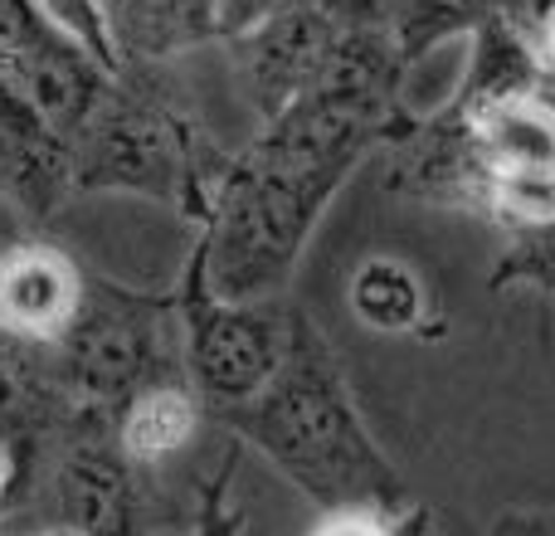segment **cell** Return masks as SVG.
<instances>
[{
  "instance_id": "5b68a950",
  "label": "cell",
  "mask_w": 555,
  "mask_h": 536,
  "mask_svg": "<svg viewBox=\"0 0 555 536\" xmlns=\"http://www.w3.org/2000/svg\"><path fill=\"white\" fill-rule=\"evenodd\" d=\"M49 502L54 532L74 536H152V473H142L117 444L107 410L78 405L39 459L15 478Z\"/></svg>"
},
{
  "instance_id": "7a4b0ae2",
  "label": "cell",
  "mask_w": 555,
  "mask_h": 536,
  "mask_svg": "<svg viewBox=\"0 0 555 536\" xmlns=\"http://www.w3.org/2000/svg\"><path fill=\"white\" fill-rule=\"evenodd\" d=\"M210 414L240 449L263 454L322 518L351 508L385 512L410 502L390 454L356 410L341 356L302 307H293L283 361L269 385Z\"/></svg>"
},
{
  "instance_id": "52a82bcc",
  "label": "cell",
  "mask_w": 555,
  "mask_h": 536,
  "mask_svg": "<svg viewBox=\"0 0 555 536\" xmlns=\"http://www.w3.org/2000/svg\"><path fill=\"white\" fill-rule=\"evenodd\" d=\"M341 29L346 25H336L332 15H322L307 0H287L273 15H263L259 25H249L244 35L230 39L234 68L244 78V98L259 113V123L278 117L287 103L312 93L332 74Z\"/></svg>"
},
{
  "instance_id": "8992f818",
  "label": "cell",
  "mask_w": 555,
  "mask_h": 536,
  "mask_svg": "<svg viewBox=\"0 0 555 536\" xmlns=\"http://www.w3.org/2000/svg\"><path fill=\"white\" fill-rule=\"evenodd\" d=\"M176 317H181L185 385L201 395L205 410H224L269 385V375L283 361L293 307L278 297L230 303V297L210 293L201 254L191 250L181 283H176Z\"/></svg>"
},
{
  "instance_id": "2e32d148",
  "label": "cell",
  "mask_w": 555,
  "mask_h": 536,
  "mask_svg": "<svg viewBox=\"0 0 555 536\" xmlns=\"http://www.w3.org/2000/svg\"><path fill=\"white\" fill-rule=\"evenodd\" d=\"M312 536H434V512L424 502H404V508H351V512H326Z\"/></svg>"
},
{
  "instance_id": "ac0fdd59",
  "label": "cell",
  "mask_w": 555,
  "mask_h": 536,
  "mask_svg": "<svg viewBox=\"0 0 555 536\" xmlns=\"http://www.w3.org/2000/svg\"><path fill=\"white\" fill-rule=\"evenodd\" d=\"M488 536H555V508H512L492 522Z\"/></svg>"
},
{
  "instance_id": "44dd1931",
  "label": "cell",
  "mask_w": 555,
  "mask_h": 536,
  "mask_svg": "<svg viewBox=\"0 0 555 536\" xmlns=\"http://www.w3.org/2000/svg\"><path fill=\"white\" fill-rule=\"evenodd\" d=\"M10 478H15V473H10V459H5V449H0V502H10Z\"/></svg>"
},
{
  "instance_id": "9c48e42d",
  "label": "cell",
  "mask_w": 555,
  "mask_h": 536,
  "mask_svg": "<svg viewBox=\"0 0 555 536\" xmlns=\"http://www.w3.org/2000/svg\"><path fill=\"white\" fill-rule=\"evenodd\" d=\"M0 195L25 220H49L74 195L68 142L5 78H0Z\"/></svg>"
},
{
  "instance_id": "6da1fadb",
  "label": "cell",
  "mask_w": 555,
  "mask_h": 536,
  "mask_svg": "<svg viewBox=\"0 0 555 536\" xmlns=\"http://www.w3.org/2000/svg\"><path fill=\"white\" fill-rule=\"evenodd\" d=\"M404 78L410 68L385 25H346L332 74L259 123V137L244 152L224 156L205 220L195 225L210 293L230 303L283 293L346 176L414 113L404 107Z\"/></svg>"
},
{
  "instance_id": "ba28073f",
  "label": "cell",
  "mask_w": 555,
  "mask_h": 536,
  "mask_svg": "<svg viewBox=\"0 0 555 536\" xmlns=\"http://www.w3.org/2000/svg\"><path fill=\"white\" fill-rule=\"evenodd\" d=\"M83 273L59 244L49 240H10L0 244V332L35 346H54L74 322Z\"/></svg>"
},
{
  "instance_id": "8fae6325",
  "label": "cell",
  "mask_w": 555,
  "mask_h": 536,
  "mask_svg": "<svg viewBox=\"0 0 555 536\" xmlns=\"http://www.w3.org/2000/svg\"><path fill=\"white\" fill-rule=\"evenodd\" d=\"M117 444L142 473H162L171 459H181L195 444L205 424V405L191 385H152V391L132 395L122 410L113 414Z\"/></svg>"
},
{
  "instance_id": "d6986e66",
  "label": "cell",
  "mask_w": 555,
  "mask_h": 536,
  "mask_svg": "<svg viewBox=\"0 0 555 536\" xmlns=\"http://www.w3.org/2000/svg\"><path fill=\"white\" fill-rule=\"evenodd\" d=\"M537 59H541L546 74H555V10L541 20V29H537Z\"/></svg>"
},
{
  "instance_id": "e0dca14e",
  "label": "cell",
  "mask_w": 555,
  "mask_h": 536,
  "mask_svg": "<svg viewBox=\"0 0 555 536\" xmlns=\"http://www.w3.org/2000/svg\"><path fill=\"white\" fill-rule=\"evenodd\" d=\"M278 5H287V0H215V10H220V35L224 39L244 35V29L259 25L263 15H273Z\"/></svg>"
},
{
  "instance_id": "3957f363",
  "label": "cell",
  "mask_w": 555,
  "mask_h": 536,
  "mask_svg": "<svg viewBox=\"0 0 555 536\" xmlns=\"http://www.w3.org/2000/svg\"><path fill=\"white\" fill-rule=\"evenodd\" d=\"M220 146L185 103L171 64H122L68 137L74 195H146L205 220L210 186L224 166Z\"/></svg>"
},
{
  "instance_id": "30bf717a",
  "label": "cell",
  "mask_w": 555,
  "mask_h": 536,
  "mask_svg": "<svg viewBox=\"0 0 555 536\" xmlns=\"http://www.w3.org/2000/svg\"><path fill=\"white\" fill-rule=\"evenodd\" d=\"M98 5L117 64H176L191 49L224 39L215 0H98Z\"/></svg>"
},
{
  "instance_id": "277c9868",
  "label": "cell",
  "mask_w": 555,
  "mask_h": 536,
  "mask_svg": "<svg viewBox=\"0 0 555 536\" xmlns=\"http://www.w3.org/2000/svg\"><path fill=\"white\" fill-rule=\"evenodd\" d=\"M49 352L74 405L107 414L152 385H185L176 293H142L98 273H83L78 312Z\"/></svg>"
},
{
  "instance_id": "9a60e30c",
  "label": "cell",
  "mask_w": 555,
  "mask_h": 536,
  "mask_svg": "<svg viewBox=\"0 0 555 536\" xmlns=\"http://www.w3.org/2000/svg\"><path fill=\"white\" fill-rule=\"evenodd\" d=\"M35 10L68 39V44L83 49L103 74H117V68H122L117 64L113 39H107V20H103V5H98V0H35Z\"/></svg>"
},
{
  "instance_id": "5bb4252c",
  "label": "cell",
  "mask_w": 555,
  "mask_h": 536,
  "mask_svg": "<svg viewBox=\"0 0 555 536\" xmlns=\"http://www.w3.org/2000/svg\"><path fill=\"white\" fill-rule=\"evenodd\" d=\"M488 288L492 293H531L555 303V220L512 230V244L502 250Z\"/></svg>"
},
{
  "instance_id": "4fadbf2b",
  "label": "cell",
  "mask_w": 555,
  "mask_h": 536,
  "mask_svg": "<svg viewBox=\"0 0 555 536\" xmlns=\"http://www.w3.org/2000/svg\"><path fill=\"white\" fill-rule=\"evenodd\" d=\"M498 15V0H390L385 10V35L404 68L429 59L439 44L459 35H473L482 20Z\"/></svg>"
},
{
  "instance_id": "7c38bea8",
  "label": "cell",
  "mask_w": 555,
  "mask_h": 536,
  "mask_svg": "<svg viewBox=\"0 0 555 536\" xmlns=\"http://www.w3.org/2000/svg\"><path fill=\"white\" fill-rule=\"evenodd\" d=\"M351 312L361 327L385 336H414L429 317V288L400 259H365L351 273Z\"/></svg>"
},
{
  "instance_id": "ffe728a7",
  "label": "cell",
  "mask_w": 555,
  "mask_h": 536,
  "mask_svg": "<svg viewBox=\"0 0 555 536\" xmlns=\"http://www.w3.org/2000/svg\"><path fill=\"white\" fill-rule=\"evenodd\" d=\"M10 240H20V215L10 210V201L0 195V244H10Z\"/></svg>"
}]
</instances>
